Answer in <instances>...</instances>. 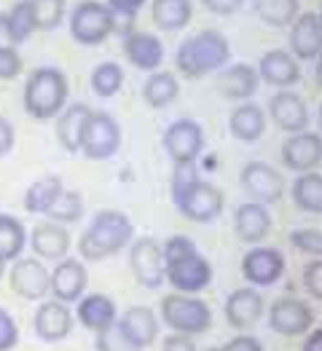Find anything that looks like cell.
Instances as JSON below:
<instances>
[{
	"label": "cell",
	"instance_id": "1",
	"mask_svg": "<svg viewBox=\"0 0 322 351\" xmlns=\"http://www.w3.org/2000/svg\"><path fill=\"white\" fill-rule=\"evenodd\" d=\"M172 199L177 212L191 223H212L223 212V193L218 185L199 180L194 164H177V177L172 182Z\"/></svg>",
	"mask_w": 322,
	"mask_h": 351
},
{
	"label": "cell",
	"instance_id": "2",
	"mask_svg": "<svg viewBox=\"0 0 322 351\" xmlns=\"http://www.w3.org/2000/svg\"><path fill=\"white\" fill-rule=\"evenodd\" d=\"M135 239L132 220L118 209H102L94 215L91 226L78 239V252L84 261H105L118 255Z\"/></svg>",
	"mask_w": 322,
	"mask_h": 351
},
{
	"label": "cell",
	"instance_id": "3",
	"mask_svg": "<svg viewBox=\"0 0 322 351\" xmlns=\"http://www.w3.org/2000/svg\"><path fill=\"white\" fill-rule=\"evenodd\" d=\"M229 57H231V46L226 35L218 29H202L177 49L175 64L185 78H205L209 73L220 70Z\"/></svg>",
	"mask_w": 322,
	"mask_h": 351
},
{
	"label": "cell",
	"instance_id": "4",
	"mask_svg": "<svg viewBox=\"0 0 322 351\" xmlns=\"http://www.w3.org/2000/svg\"><path fill=\"white\" fill-rule=\"evenodd\" d=\"M67 78L57 67H38L25 86V110L38 121L57 118L67 105Z\"/></svg>",
	"mask_w": 322,
	"mask_h": 351
},
{
	"label": "cell",
	"instance_id": "5",
	"mask_svg": "<svg viewBox=\"0 0 322 351\" xmlns=\"http://www.w3.org/2000/svg\"><path fill=\"white\" fill-rule=\"evenodd\" d=\"M161 322L180 335H202L212 324V311L196 295L170 293L161 298Z\"/></svg>",
	"mask_w": 322,
	"mask_h": 351
},
{
	"label": "cell",
	"instance_id": "6",
	"mask_svg": "<svg viewBox=\"0 0 322 351\" xmlns=\"http://www.w3.org/2000/svg\"><path fill=\"white\" fill-rule=\"evenodd\" d=\"M116 14L100 3V0H84L76 5L73 16H70V35L81 43V46H97L102 40H108L116 29Z\"/></svg>",
	"mask_w": 322,
	"mask_h": 351
},
{
	"label": "cell",
	"instance_id": "7",
	"mask_svg": "<svg viewBox=\"0 0 322 351\" xmlns=\"http://www.w3.org/2000/svg\"><path fill=\"white\" fill-rule=\"evenodd\" d=\"M121 147V126L111 113L102 110H91L84 126V137H81V150L89 161H108L111 156H116Z\"/></svg>",
	"mask_w": 322,
	"mask_h": 351
},
{
	"label": "cell",
	"instance_id": "8",
	"mask_svg": "<svg viewBox=\"0 0 322 351\" xmlns=\"http://www.w3.org/2000/svg\"><path fill=\"white\" fill-rule=\"evenodd\" d=\"M164 282H170L175 287V293L196 295L209 287V282H212V265L196 250V252H191V255L175 261V263L164 265Z\"/></svg>",
	"mask_w": 322,
	"mask_h": 351
},
{
	"label": "cell",
	"instance_id": "9",
	"mask_svg": "<svg viewBox=\"0 0 322 351\" xmlns=\"http://www.w3.org/2000/svg\"><path fill=\"white\" fill-rule=\"evenodd\" d=\"M164 150L175 164H194L205 150V129L191 118H177L164 132Z\"/></svg>",
	"mask_w": 322,
	"mask_h": 351
},
{
	"label": "cell",
	"instance_id": "10",
	"mask_svg": "<svg viewBox=\"0 0 322 351\" xmlns=\"http://www.w3.org/2000/svg\"><path fill=\"white\" fill-rule=\"evenodd\" d=\"M129 263H132V274H135L137 285H143L146 290H159L164 285V255H161V244L156 239H150V236L132 239Z\"/></svg>",
	"mask_w": 322,
	"mask_h": 351
},
{
	"label": "cell",
	"instance_id": "11",
	"mask_svg": "<svg viewBox=\"0 0 322 351\" xmlns=\"http://www.w3.org/2000/svg\"><path fill=\"white\" fill-rule=\"evenodd\" d=\"M242 188L247 191V196L258 204H277L285 196V177L279 175L274 167H268L264 161H250L242 167Z\"/></svg>",
	"mask_w": 322,
	"mask_h": 351
},
{
	"label": "cell",
	"instance_id": "12",
	"mask_svg": "<svg viewBox=\"0 0 322 351\" xmlns=\"http://www.w3.org/2000/svg\"><path fill=\"white\" fill-rule=\"evenodd\" d=\"M285 274V255L274 247L255 244L244 258H242V276L253 287H271L282 279Z\"/></svg>",
	"mask_w": 322,
	"mask_h": 351
},
{
	"label": "cell",
	"instance_id": "13",
	"mask_svg": "<svg viewBox=\"0 0 322 351\" xmlns=\"http://www.w3.org/2000/svg\"><path fill=\"white\" fill-rule=\"evenodd\" d=\"M312 324H314V314L303 300L279 298L268 306V327L279 335H288V338L303 335L312 330Z\"/></svg>",
	"mask_w": 322,
	"mask_h": 351
},
{
	"label": "cell",
	"instance_id": "14",
	"mask_svg": "<svg viewBox=\"0 0 322 351\" xmlns=\"http://www.w3.org/2000/svg\"><path fill=\"white\" fill-rule=\"evenodd\" d=\"M8 285L25 300H41L49 295V268L38 258H16L8 271Z\"/></svg>",
	"mask_w": 322,
	"mask_h": 351
},
{
	"label": "cell",
	"instance_id": "15",
	"mask_svg": "<svg viewBox=\"0 0 322 351\" xmlns=\"http://www.w3.org/2000/svg\"><path fill=\"white\" fill-rule=\"evenodd\" d=\"M89 274L87 265L76 258H62L57 268L49 274V293H54L59 303H76L87 293Z\"/></svg>",
	"mask_w": 322,
	"mask_h": 351
},
{
	"label": "cell",
	"instance_id": "16",
	"mask_svg": "<svg viewBox=\"0 0 322 351\" xmlns=\"http://www.w3.org/2000/svg\"><path fill=\"white\" fill-rule=\"evenodd\" d=\"M322 161V137L317 132H298L282 143V164L290 172H314Z\"/></svg>",
	"mask_w": 322,
	"mask_h": 351
},
{
	"label": "cell",
	"instance_id": "17",
	"mask_svg": "<svg viewBox=\"0 0 322 351\" xmlns=\"http://www.w3.org/2000/svg\"><path fill=\"white\" fill-rule=\"evenodd\" d=\"M226 322L234 330H250L255 327L258 319L264 317L266 303L264 295L258 293L255 287H239L226 298Z\"/></svg>",
	"mask_w": 322,
	"mask_h": 351
},
{
	"label": "cell",
	"instance_id": "18",
	"mask_svg": "<svg viewBox=\"0 0 322 351\" xmlns=\"http://www.w3.org/2000/svg\"><path fill=\"white\" fill-rule=\"evenodd\" d=\"M268 116L288 134L306 132V126H309V108H306L303 97H298L293 91H277L268 102Z\"/></svg>",
	"mask_w": 322,
	"mask_h": 351
},
{
	"label": "cell",
	"instance_id": "19",
	"mask_svg": "<svg viewBox=\"0 0 322 351\" xmlns=\"http://www.w3.org/2000/svg\"><path fill=\"white\" fill-rule=\"evenodd\" d=\"M35 332L41 341L46 343H57L65 341L73 332V311L67 308V303L59 300H43L35 311Z\"/></svg>",
	"mask_w": 322,
	"mask_h": 351
},
{
	"label": "cell",
	"instance_id": "20",
	"mask_svg": "<svg viewBox=\"0 0 322 351\" xmlns=\"http://www.w3.org/2000/svg\"><path fill=\"white\" fill-rule=\"evenodd\" d=\"M322 49V16L306 11L290 25V54L295 59H317Z\"/></svg>",
	"mask_w": 322,
	"mask_h": 351
},
{
	"label": "cell",
	"instance_id": "21",
	"mask_svg": "<svg viewBox=\"0 0 322 351\" xmlns=\"http://www.w3.org/2000/svg\"><path fill=\"white\" fill-rule=\"evenodd\" d=\"M27 244L32 247V252L38 255V261H62V258H67L73 239H70L65 226L46 220V223H38L32 228Z\"/></svg>",
	"mask_w": 322,
	"mask_h": 351
},
{
	"label": "cell",
	"instance_id": "22",
	"mask_svg": "<svg viewBox=\"0 0 322 351\" xmlns=\"http://www.w3.org/2000/svg\"><path fill=\"white\" fill-rule=\"evenodd\" d=\"M118 327L124 330V335L140 351L153 346L156 338H159V317L148 306H132V308H126L118 317Z\"/></svg>",
	"mask_w": 322,
	"mask_h": 351
},
{
	"label": "cell",
	"instance_id": "23",
	"mask_svg": "<svg viewBox=\"0 0 322 351\" xmlns=\"http://www.w3.org/2000/svg\"><path fill=\"white\" fill-rule=\"evenodd\" d=\"M258 70V78L266 81L268 86H277V88H288L298 84L301 78V67H298V59L290 54V51H268L261 57V64L255 67Z\"/></svg>",
	"mask_w": 322,
	"mask_h": 351
},
{
	"label": "cell",
	"instance_id": "24",
	"mask_svg": "<svg viewBox=\"0 0 322 351\" xmlns=\"http://www.w3.org/2000/svg\"><path fill=\"white\" fill-rule=\"evenodd\" d=\"M234 231L242 241L247 244H258L264 241L268 231H271V215L268 206L258 204V202H244L236 206L234 212Z\"/></svg>",
	"mask_w": 322,
	"mask_h": 351
},
{
	"label": "cell",
	"instance_id": "25",
	"mask_svg": "<svg viewBox=\"0 0 322 351\" xmlns=\"http://www.w3.org/2000/svg\"><path fill=\"white\" fill-rule=\"evenodd\" d=\"M124 54L140 70H159L164 62V46L153 32H132L124 40Z\"/></svg>",
	"mask_w": 322,
	"mask_h": 351
},
{
	"label": "cell",
	"instance_id": "26",
	"mask_svg": "<svg viewBox=\"0 0 322 351\" xmlns=\"http://www.w3.org/2000/svg\"><path fill=\"white\" fill-rule=\"evenodd\" d=\"M76 317H78V322L84 324L87 330L102 332L105 327H111V324L118 319V311H116V303H113L108 295L91 293V295H84V298L78 300Z\"/></svg>",
	"mask_w": 322,
	"mask_h": 351
},
{
	"label": "cell",
	"instance_id": "27",
	"mask_svg": "<svg viewBox=\"0 0 322 351\" xmlns=\"http://www.w3.org/2000/svg\"><path fill=\"white\" fill-rule=\"evenodd\" d=\"M229 132L239 143H255L266 132V113L255 102H242L229 118Z\"/></svg>",
	"mask_w": 322,
	"mask_h": 351
},
{
	"label": "cell",
	"instance_id": "28",
	"mask_svg": "<svg viewBox=\"0 0 322 351\" xmlns=\"http://www.w3.org/2000/svg\"><path fill=\"white\" fill-rule=\"evenodd\" d=\"M91 108L78 102V105H67L57 116V140L67 153H78L81 150V137H84V126Z\"/></svg>",
	"mask_w": 322,
	"mask_h": 351
},
{
	"label": "cell",
	"instance_id": "29",
	"mask_svg": "<svg viewBox=\"0 0 322 351\" xmlns=\"http://www.w3.org/2000/svg\"><path fill=\"white\" fill-rule=\"evenodd\" d=\"M258 70L250 67V64H234L231 70H226L218 81L220 94L229 97V99H250L255 91H258Z\"/></svg>",
	"mask_w": 322,
	"mask_h": 351
},
{
	"label": "cell",
	"instance_id": "30",
	"mask_svg": "<svg viewBox=\"0 0 322 351\" xmlns=\"http://www.w3.org/2000/svg\"><path fill=\"white\" fill-rule=\"evenodd\" d=\"M177 94H180V84H177L175 73H167V70H153L143 84V99L156 110L172 105Z\"/></svg>",
	"mask_w": 322,
	"mask_h": 351
},
{
	"label": "cell",
	"instance_id": "31",
	"mask_svg": "<svg viewBox=\"0 0 322 351\" xmlns=\"http://www.w3.org/2000/svg\"><path fill=\"white\" fill-rule=\"evenodd\" d=\"M62 191H65L62 177L57 175L41 177V180H35L30 185L27 193H25V209H27L30 215H46L54 206V202L62 196Z\"/></svg>",
	"mask_w": 322,
	"mask_h": 351
},
{
	"label": "cell",
	"instance_id": "32",
	"mask_svg": "<svg viewBox=\"0 0 322 351\" xmlns=\"http://www.w3.org/2000/svg\"><path fill=\"white\" fill-rule=\"evenodd\" d=\"M290 196H293V204L301 212H309V215H320L322 212V175L320 172H303L301 177L293 180V188H290Z\"/></svg>",
	"mask_w": 322,
	"mask_h": 351
},
{
	"label": "cell",
	"instance_id": "33",
	"mask_svg": "<svg viewBox=\"0 0 322 351\" xmlns=\"http://www.w3.org/2000/svg\"><path fill=\"white\" fill-rule=\"evenodd\" d=\"M194 16L191 0H153V22L161 29H183Z\"/></svg>",
	"mask_w": 322,
	"mask_h": 351
},
{
	"label": "cell",
	"instance_id": "34",
	"mask_svg": "<svg viewBox=\"0 0 322 351\" xmlns=\"http://www.w3.org/2000/svg\"><path fill=\"white\" fill-rule=\"evenodd\" d=\"M27 247V231L14 215H0V258L5 263L16 261Z\"/></svg>",
	"mask_w": 322,
	"mask_h": 351
},
{
	"label": "cell",
	"instance_id": "35",
	"mask_svg": "<svg viewBox=\"0 0 322 351\" xmlns=\"http://www.w3.org/2000/svg\"><path fill=\"white\" fill-rule=\"evenodd\" d=\"M253 5L271 27H290L298 16V0H253Z\"/></svg>",
	"mask_w": 322,
	"mask_h": 351
},
{
	"label": "cell",
	"instance_id": "36",
	"mask_svg": "<svg viewBox=\"0 0 322 351\" xmlns=\"http://www.w3.org/2000/svg\"><path fill=\"white\" fill-rule=\"evenodd\" d=\"M81 215H84V199H81L78 191H62V196L54 202V206L46 212V217H49L51 223H59V226H65V223H78Z\"/></svg>",
	"mask_w": 322,
	"mask_h": 351
},
{
	"label": "cell",
	"instance_id": "37",
	"mask_svg": "<svg viewBox=\"0 0 322 351\" xmlns=\"http://www.w3.org/2000/svg\"><path fill=\"white\" fill-rule=\"evenodd\" d=\"M124 86V70L116 62H102L94 67L91 73V88L100 94V97H113L118 88Z\"/></svg>",
	"mask_w": 322,
	"mask_h": 351
},
{
	"label": "cell",
	"instance_id": "38",
	"mask_svg": "<svg viewBox=\"0 0 322 351\" xmlns=\"http://www.w3.org/2000/svg\"><path fill=\"white\" fill-rule=\"evenodd\" d=\"M35 29H54L65 19L67 0H30Z\"/></svg>",
	"mask_w": 322,
	"mask_h": 351
},
{
	"label": "cell",
	"instance_id": "39",
	"mask_svg": "<svg viewBox=\"0 0 322 351\" xmlns=\"http://www.w3.org/2000/svg\"><path fill=\"white\" fill-rule=\"evenodd\" d=\"M5 19H8V29H11L14 43H25L30 35H32V29H35L30 0H19V3L11 8V14H5Z\"/></svg>",
	"mask_w": 322,
	"mask_h": 351
},
{
	"label": "cell",
	"instance_id": "40",
	"mask_svg": "<svg viewBox=\"0 0 322 351\" xmlns=\"http://www.w3.org/2000/svg\"><path fill=\"white\" fill-rule=\"evenodd\" d=\"M97 351H140L126 335L124 330L118 327V319L111 327H105L102 332H97V343H94Z\"/></svg>",
	"mask_w": 322,
	"mask_h": 351
},
{
	"label": "cell",
	"instance_id": "41",
	"mask_svg": "<svg viewBox=\"0 0 322 351\" xmlns=\"http://www.w3.org/2000/svg\"><path fill=\"white\" fill-rule=\"evenodd\" d=\"M290 244H293L295 250H301V252H306V255H314V258H320L322 252V234L314 228H298V231H290Z\"/></svg>",
	"mask_w": 322,
	"mask_h": 351
},
{
	"label": "cell",
	"instance_id": "42",
	"mask_svg": "<svg viewBox=\"0 0 322 351\" xmlns=\"http://www.w3.org/2000/svg\"><path fill=\"white\" fill-rule=\"evenodd\" d=\"M191 252H196V244H194L188 236H172V239H167V241H164V247H161L164 265L175 263V261L185 258V255H191Z\"/></svg>",
	"mask_w": 322,
	"mask_h": 351
},
{
	"label": "cell",
	"instance_id": "43",
	"mask_svg": "<svg viewBox=\"0 0 322 351\" xmlns=\"http://www.w3.org/2000/svg\"><path fill=\"white\" fill-rule=\"evenodd\" d=\"M303 287L314 300H322V261L314 258L312 263L303 265Z\"/></svg>",
	"mask_w": 322,
	"mask_h": 351
},
{
	"label": "cell",
	"instance_id": "44",
	"mask_svg": "<svg viewBox=\"0 0 322 351\" xmlns=\"http://www.w3.org/2000/svg\"><path fill=\"white\" fill-rule=\"evenodd\" d=\"M16 343H19V327L5 308H0V351H11Z\"/></svg>",
	"mask_w": 322,
	"mask_h": 351
},
{
	"label": "cell",
	"instance_id": "45",
	"mask_svg": "<svg viewBox=\"0 0 322 351\" xmlns=\"http://www.w3.org/2000/svg\"><path fill=\"white\" fill-rule=\"evenodd\" d=\"M22 73V57L16 49H3L0 51V81H11Z\"/></svg>",
	"mask_w": 322,
	"mask_h": 351
},
{
	"label": "cell",
	"instance_id": "46",
	"mask_svg": "<svg viewBox=\"0 0 322 351\" xmlns=\"http://www.w3.org/2000/svg\"><path fill=\"white\" fill-rule=\"evenodd\" d=\"M161 351H196V343L191 335H180V332H172L161 341Z\"/></svg>",
	"mask_w": 322,
	"mask_h": 351
},
{
	"label": "cell",
	"instance_id": "47",
	"mask_svg": "<svg viewBox=\"0 0 322 351\" xmlns=\"http://www.w3.org/2000/svg\"><path fill=\"white\" fill-rule=\"evenodd\" d=\"M202 3H205L207 11H212L218 16H231V14H236L242 8L244 0H202Z\"/></svg>",
	"mask_w": 322,
	"mask_h": 351
},
{
	"label": "cell",
	"instance_id": "48",
	"mask_svg": "<svg viewBox=\"0 0 322 351\" xmlns=\"http://www.w3.org/2000/svg\"><path fill=\"white\" fill-rule=\"evenodd\" d=\"M220 351H264V343L253 335H236Z\"/></svg>",
	"mask_w": 322,
	"mask_h": 351
},
{
	"label": "cell",
	"instance_id": "49",
	"mask_svg": "<svg viewBox=\"0 0 322 351\" xmlns=\"http://www.w3.org/2000/svg\"><path fill=\"white\" fill-rule=\"evenodd\" d=\"M143 3H146V0H108V8H111L116 16H126V19H132V16L143 8Z\"/></svg>",
	"mask_w": 322,
	"mask_h": 351
},
{
	"label": "cell",
	"instance_id": "50",
	"mask_svg": "<svg viewBox=\"0 0 322 351\" xmlns=\"http://www.w3.org/2000/svg\"><path fill=\"white\" fill-rule=\"evenodd\" d=\"M16 143V134H14V126L5 116H0V156H8L14 150Z\"/></svg>",
	"mask_w": 322,
	"mask_h": 351
},
{
	"label": "cell",
	"instance_id": "51",
	"mask_svg": "<svg viewBox=\"0 0 322 351\" xmlns=\"http://www.w3.org/2000/svg\"><path fill=\"white\" fill-rule=\"evenodd\" d=\"M16 43H14V38H11V29H8V19H5V14H0V51L3 49H14Z\"/></svg>",
	"mask_w": 322,
	"mask_h": 351
},
{
	"label": "cell",
	"instance_id": "52",
	"mask_svg": "<svg viewBox=\"0 0 322 351\" xmlns=\"http://www.w3.org/2000/svg\"><path fill=\"white\" fill-rule=\"evenodd\" d=\"M301 351H322V330H312L303 341V349Z\"/></svg>",
	"mask_w": 322,
	"mask_h": 351
},
{
	"label": "cell",
	"instance_id": "53",
	"mask_svg": "<svg viewBox=\"0 0 322 351\" xmlns=\"http://www.w3.org/2000/svg\"><path fill=\"white\" fill-rule=\"evenodd\" d=\"M3 276H5V261L0 258V279H3Z\"/></svg>",
	"mask_w": 322,
	"mask_h": 351
},
{
	"label": "cell",
	"instance_id": "54",
	"mask_svg": "<svg viewBox=\"0 0 322 351\" xmlns=\"http://www.w3.org/2000/svg\"><path fill=\"white\" fill-rule=\"evenodd\" d=\"M209 351H220V349H209Z\"/></svg>",
	"mask_w": 322,
	"mask_h": 351
}]
</instances>
